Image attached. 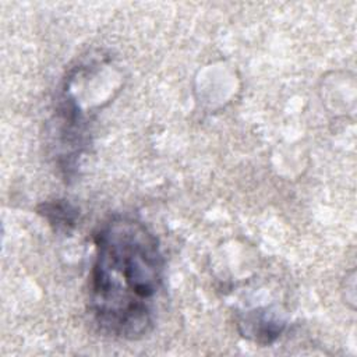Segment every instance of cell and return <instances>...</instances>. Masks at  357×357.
<instances>
[{
    "label": "cell",
    "mask_w": 357,
    "mask_h": 357,
    "mask_svg": "<svg viewBox=\"0 0 357 357\" xmlns=\"http://www.w3.org/2000/svg\"><path fill=\"white\" fill-rule=\"evenodd\" d=\"M39 212L56 227V230H68L75 223L77 211L63 201L46 202L42 205Z\"/></svg>",
    "instance_id": "cell-2"
},
{
    "label": "cell",
    "mask_w": 357,
    "mask_h": 357,
    "mask_svg": "<svg viewBox=\"0 0 357 357\" xmlns=\"http://www.w3.org/2000/svg\"><path fill=\"white\" fill-rule=\"evenodd\" d=\"M91 272V310L107 335L138 339L153 324V305L163 280L158 238L126 216L110 219L98 231Z\"/></svg>",
    "instance_id": "cell-1"
}]
</instances>
